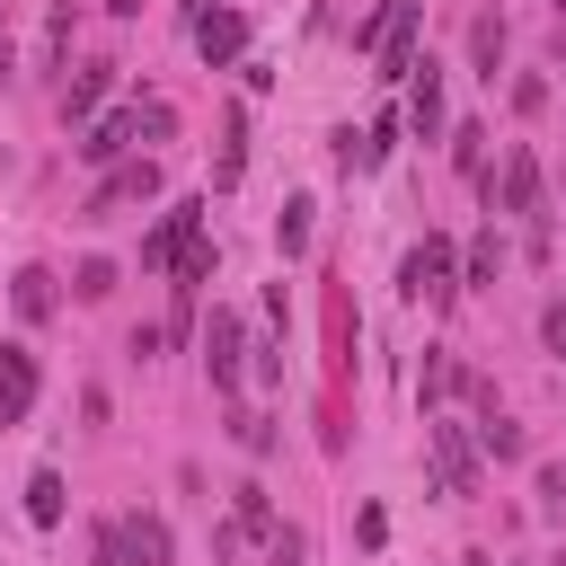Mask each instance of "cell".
<instances>
[{
	"label": "cell",
	"mask_w": 566,
	"mask_h": 566,
	"mask_svg": "<svg viewBox=\"0 0 566 566\" xmlns=\"http://www.w3.org/2000/svg\"><path fill=\"white\" fill-rule=\"evenodd\" d=\"M416 27H424V0H380V9L354 27V53H371L380 80H407V71H416Z\"/></svg>",
	"instance_id": "6da1fadb"
},
{
	"label": "cell",
	"mask_w": 566,
	"mask_h": 566,
	"mask_svg": "<svg viewBox=\"0 0 566 566\" xmlns=\"http://www.w3.org/2000/svg\"><path fill=\"white\" fill-rule=\"evenodd\" d=\"M486 186V212H522V221H548V203H539V150H504V168H486L478 177Z\"/></svg>",
	"instance_id": "7a4b0ae2"
},
{
	"label": "cell",
	"mask_w": 566,
	"mask_h": 566,
	"mask_svg": "<svg viewBox=\"0 0 566 566\" xmlns=\"http://www.w3.org/2000/svg\"><path fill=\"white\" fill-rule=\"evenodd\" d=\"M398 292L407 301H451L460 292V248L442 230H424V248H407V265H398Z\"/></svg>",
	"instance_id": "3957f363"
},
{
	"label": "cell",
	"mask_w": 566,
	"mask_h": 566,
	"mask_svg": "<svg viewBox=\"0 0 566 566\" xmlns=\"http://www.w3.org/2000/svg\"><path fill=\"white\" fill-rule=\"evenodd\" d=\"M248 354H256V345H248V318H239V310H212V318H203V371H212L221 398L248 380Z\"/></svg>",
	"instance_id": "277c9868"
},
{
	"label": "cell",
	"mask_w": 566,
	"mask_h": 566,
	"mask_svg": "<svg viewBox=\"0 0 566 566\" xmlns=\"http://www.w3.org/2000/svg\"><path fill=\"white\" fill-rule=\"evenodd\" d=\"M424 451H433V478H442V495H478V433H460V424H442V416H424Z\"/></svg>",
	"instance_id": "5b68a950"
},
{
	"label": "cell",
	"mask_w": 566,
	"mask_h": 566,
	"mask_svg": "<svg viewBox=\"0 0 566 566\" xmlns=\"http://www.w3.org/2000/svg\"><path fill=\"white\" fill-rule=\"evenodd\" d=\"M159 195V159H115L97 186H88V203H80V221H106L115 203H150Z\"/></svg>",
	"instance_id": "8992f818"
},
{
	"label": "cell",
	"mask_w": 566,
	"mask_h": 566,
	"mask_svg": "<svg viewBox=\"0 0 566 566\" xmlns=\"http://www.w3.org/2000/svg\"><path fill=\"white\" fill-rule=\"evenodd\" d=\"M133 133H142V106H115V115H88V124H80V142H71V150H80V159H88V168H115V159H124V150H133Z\"/></svg>",
	"instance_id": "52a82bcc"
},
{
	"label": "cell",
	"mask_w": 566,
	"mask_h": 566,
	"mask_svg": "<svg viewBox=\"0 0 566 566\" xmlns=\"http://www.w3.org/2000/svg\"><path fill=\"white\" fill-rule=\"evenodd\" d=\"M195 53H203V71H230V62H248V18H239V9H212V18H195Z\"/></svg>",
	"instance_id": "ba28073f"
},
{
	"label": "cell",
	"mask_w": 566,
	"mask_h": 566,
	"mask_svg": "<svg viewBox=\"0 0 566 566\" xmlns=\"http://www.w3.org/2000/svg\"><path fill=\"white\" fill-rule=\"evenodd\" d=\"M203 212H212V203H177V212H159V230L142 239V265H150V274H168V265H177V248L203 230Z\"/></svg>",
	"instance_id": "9c48e42d"
},
{
	"label": "cell",
	"mask_w": 566,
	"mask_h": 566,
	"mask_svg": "<svg viewBox=\"0 0 566 566\" xmlns=\"http://www.w3.org/2000/svg\"><path fill=\"white\" fill-rule=\"evenodd\" d=\"M27 407H35V354L0 345V424H27Z\"/></svg>",
	"instance_id": "30bf717a"
},
{
	"label": "cell",
	"mask_w": 566,
	"mask_h": 566,
	"mask_svg": "<svg viewBox=\"0 0 566 566\" xmlns=\"http://www.w3.org/2000/svg\"><path fill=\"white\" fill-rule=\"evenodd\" d=\"M407 133H416V142H433V133H442V71H433V62H416V71H407Z\"/></svg>",
	"instance_id": "8fae6325"
},
{
	"label": "cell",
	"mask_w": 566,
	"mask_h": 566,
	"mask_svg": "<svg viewBox=\"0 0 566 566\" xmlns=\"http://www.w3.org/2000/svg\"><path fill=\"white\" fill-rule=\"evenodd\" d=\"M460 380H469V363H451V345H424V363H416V398H424V416H433L442 398H460Z\"/></svg>",
	"instance_id": "7c38bea8"
},
{
	"label": "cell",
	"mask_w": 566,
	"mask_h": 566,
	"mask_svg": "<svg viewBox=\"0 0 566 566\" xmlns=\"http://www.w3.org/2000/svg\"><path fill=\"white\" fill-rule=\"evenodd\" d=\"M106 88H115V62H80V71H71V88H62V124H88Z\"/></svg>",
	"instance_id": "4fadbf2b"
},
{
	"label": "cell",
	"mask_w": 566,
	"mask_h": 566,
	"mask_svg": "<svg viewBox=\"0 0 566 566\" xmlns=\"http://www.w3.org/2000/svg\"><path fill=\"white\" fill-rule=\"evenodd\" d=\"M478 451H486V460H522V451H531V433H522L504 407H478Z\"/></svg>",
	"instance_id": "5bb4252c"
},
{
	"label": "cell",
	"mask_w": 566,
	"mask_h": 566,
	"mask_svg": "<svg viewBox=\"0 0 566 566\" xmlns=\"http://www.w3.org/2000/svg\"><path fill=\"white\" fill-rule=\"evenodd\" d=\"M230 522H239L248 539H274V531H283V522H274V495H265L256 478H248V486H230Z\"/></svg>",
	"instance_id": "9a60e30c"
},
{
	"label": "cell",
	"mask_w": 566,
	"mask_h": 566,
	"mask_svg": "<svg viewBox=\"0 0 566 566\" xmlns=\"http://www.w3.org/2000/svg\"><path fill=\"white\" fill-rule=\"evenodd\" d=\"M504 44H513V35H504V18H495V9H478V18H469V62H478L486 80L504 71Z\"/></svg>",
	"instance_id": "2e32d148"
},
{
	"label": "cell",
	"mask_w": 566,
	"mask_h": 566,
	"mask_svg": "<svg viewBox=\"0 0 566 566\" xmlns=\"http://www.w3.org/2000/svg\"><path fill=\"white\" fill-rule=\"evenodd\" d=\"M9 301H18V318L35 327V318H53V301H62V292H53V274H44V265H18V283H9Z\"/></svg>",
	"instance_id": "e0dca14e"
},
{
	"label": "cell",
	"mask_w": 566,
	"mask_h": 566,
	"mask_svg": "<svg viewBox=\"0 0 566 566\" xmlns=\"http://www.w3.org/2000/svg\"><path fill=\"white\" fill-rule=\"evenodd\" d=\"M327 371H336V380L354 371V301H345V292H327Z\"/></svg>",
	"instance_id": "ac0fdd59"
},
{
	"label": "cell",
	"mask_w": 566,
	"mask_h": 566,
	"mask_svg": "<svg viewBox=\"0 0 566 566\" xmlns=\"http://www.w3.org/2000/svg\"><path fill=\"white\" fill-rule=\"evenodd\" d=\"M239 168H248V115L230 106L221 115V168H212V186H239Z\"/></svg>",
	"instance_id": "d6986e66"
},
{
	"label": "cell",
	"mask_w": 566,
	"mask_h": 566,
	"mask_svg": "<svg viewBox=\"0 0 566 566\" xmlns=\"http://www.w3.org/2000/svg\"><path fill=\"white\" fill-rule=\"evenodd\" d=\"M27 522H35V531L62 522V469H35V478H27Z\"/></svg>",
	"instance_id": "ffe728a7"
},
{
	"label": "cell",
	"mask_w": 566,
	"mask_h": 566,
	"mask_svg": "<svg viewBox=\"0 0 566 566\" xmlns=\"http://www.w3.org/2000/svg\"><path fill=\"white\" fill-rule=\"evenodd\" d=\"M124 539H133L142 566H168V522L159 513H124Z\"/></svg>",
	"instance_id": "44dd1931"
},
{
	"label": "cell",
	"mask_w": 566,
	"mask_h": 566,
	"mask_svg": "<svg viewBox=\"0 0 566 566\" xmlns=\"http://www.w3.org/2000/svg\"><path fill=\"white\" fill-rule=\"evenodd\" d=\"M504 274V239L486 230V239H469V256H460V283H495Z\"/></svg>",
	"instance_id": "7402d4cb"
},
{
	"label": "cell",
	"mask_w": 566,
	"mask_h": 566,
	"mask_svg": "<svg viewBox=\"0 0 566 566\" xmlns=\"http://www.w3.org/2000/svg\"><path fill=\"white\" fill-rule=\"evenodd\" d=\"M230 442H239L248 460H265V451H274V416H230Z\"/></svg>",
	"instance_id": "603a6c76"
},
{
	"label": "cell",
	"mask_w": 566,
	"mask_h": 566,
	"mask_svg": "<svg viewBox=\"0 0 566 566\" xmlns=\"http://www.w3.org/2000/svg\"><path fill=\"white\" fill-rule=\"evenodd\" d=\"M62 62H71V0L44 18V71H62Z\"/></svg>",
	"instance_id": "cb8c5ba5"
},
{
	"label": "cell",
	"mask_w": 566,
	"mask_h": 566,
	"mask_svg": "<svg viewBox=\"0 0 566 566\" xmlns=\"http://www.w3.org/2000/svg\"><path fill=\"white\" fill-rule=\"evenodd\" d=\"M274 248H283V256H301V248H310V203H283V221H274Z\"/></svg>",
	"instance_id": "d4e9b609"
},
{
	"label": "cell",
	"mask_w": 566,
	"mask_h": 566,
	"mask_svg": "<svg viewBox=\"0 0 566 566\" xmlns=\"http://www.w3.org/2000/svg\"><path fill=\"white\" fill-rule=\"evenodd\" d=\"M71 292H80V301H106V292H115V256H88V265L71 274Z\"/></svg>",
	"instance_id": "484cf974"
},
{
	"label": "cell",
	"mask_w": 566,
	"mask_h": 566,
	"mask_svg": "<svg viewBox=\"0 0 566 566\" xmlns=\"http://www.w3.org/2000/svg\"><path fill=\"white\" fill-rule=\"evenodd\" d=\"M451 159H460L469 177H486V133H478V124H460V133H451Z\"/></svg>",
	"instance_id": "4316f807"
},
{
	"label": "cell",
	"mask_w": 566,
	"mask_h": 566,
	"mask_svg": "<svg viewBox=\"0 0 566 566\" xmlns=\"http://www.w3.org/2000/svg\"><path fill=\"white\" fill-rule=\"evenodd\" d=\"M265 557H274V566H310V539H301V531H292V522H283V531H274V539H265Z\"/></svg>",
	"instance_id": "83f0119b"
},
{
	"label": "cell",
	"mask_w": 566,
	"mask_h": 566,
	"mask_svg": "<svg viewBox=\"0 0 566 566\" xmlns=\"http://www.w3.org/2000/svg\"><path fill=\"white\" fill-rule=\"evenodd\" d=\"M97 566H142V557H133V539H124V522H106V531H97Z\"/></svg>",
	"instance_id": "f1b7e54d"
},
{
	"label": "cell",
	"mask_w": 566,
	"mask_h": 566,
	"mask_svg": "<svg viewBox=\"0 0 566 566\" xmlns=\"http://www.w3.org/2000/svg\"><path fill=\"white\" fill-rule=\"evenodd\" d=\"M539 106H548V80L522 71V80H513V115H539Z\"/></svg>",
	"instance_id": "f546056e"
},
{
	"label": "cell",
	"mask_w": 566,
	"mask_h": 566,
	"mask_svg": "<svg viewBox=\"0 0 566 566\" xmlns=\"http://www.w3.org/2000/svg\"><path fill=\"white\" fill-rule=\"evenodd\" d=\"M539 345H548V354H566V292L539 310Z\"/></svg>",
	"instance_id": "4dcf8cb0"
},
{
	"label": "cell",
	"mask_w": 566,
	"mask_h": 566,
	"mask_svg": "<svg viewBox=\"0 0 566 566\" xmlns=\"http://www.w3.org/2000/svg\"><path fill=\"white\" fill-rule=\"evenodd\" d=\"M539 504H548V513H566V460H548V469H539Z\"/></svg>",
	"instance_id": "1f68e13d"
},
{
	"label": "cell",
	"mask_w": 566,
	"mask_h": 566,
	"mask_svg": "<svg viewBox=\"0 0 566 566\" xmlns=\"http://www.w3.org/2000/svg\"><path fill=\"white\" fill-rule=\"evenodd\" d=\"M354 539H363V548H380V539H389V522H380V504H363V513H354Z\"/></svg>",
	"instance_id": "d6a6232c"
},
{
	"label": "cell",
	"mask_w": 566,
	"mask_h": 566,
	"mask_svg": "<svg viewBox=\"0 0 566 566\" xmlns=\"http://www.w3.org/2000/svg\"><path fill=\"white\" fill-rule=\"evenodd\" d=\"M9 71H18V53H9V35H0V88H9Z\"/></svg>",
	"instance_id": "836d02e7"
},
{
	"label": "cell",
	"mask_w": 566,
	"mask_h": 566,
	"mask_svg": "<svg viewBox=\"0 0 566 566\" xmlns=\"http://www.w3.org/2000/svg\"><path fill=\"white\" fill-rule=\"evenodd\" d=\"M106 9H115V18H142V0H106Z\"/></svg>",
	"instance_id": "e575fe53"
},
{
	"label": "cell",
	"mask_w": 566,
	"mask_h": 566,
	"mask_svg": "<svg viewBox=\"0 0 566 566\" xmlns=\"http://www.w3.org/2000/svg\"><path fill=\"white\" fill-rule=\"evenodd\" d=\"M460 566H495V557H486V548H469V557H460Z\"/></svg>",
	"instance_id": "d590c367"
},
{
	"label": "cell",
	"mask_w": 566,
	"mask_h": 566,
	"mask_svg": "<svg viewBox=\"0 0 566 566\" xmlns=\"http://www.w3.org/2000/svg\"><path fill=\"white\" fill-rule=\"evenodd\" d=\"M548 9H557V27H566V0H548Z\"/></svg>",
	"instance_id": "8d00e7d4"
}]
</instances>
